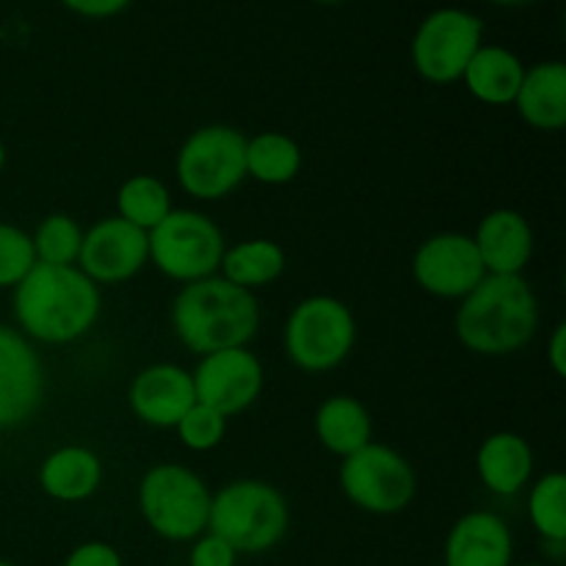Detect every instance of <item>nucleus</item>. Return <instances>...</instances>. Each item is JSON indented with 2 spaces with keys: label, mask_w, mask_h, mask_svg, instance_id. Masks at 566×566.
<instances>
[{
  "label": "nucleus",
  "mask_w": 566,
  "mask_h": 566,
  "mask_svg": "<svg viewBox=\"0 0 566 566\" xmlns=\"http://www.w3.org/2000/svg\"><path fill=\"white\" fill-rule=\"evenodd\" d=\"M291 525L287 501L265 481H232L210 497L208 531L221 536L232 551L265 553L280 545Z\"/></svg>",
  "instance_id": "20e7f679"
},
{
  "label": "nucleus",
  "mask_w": 566,
  "mask_h": 566,
  "mask_svg": "<svg viewBox=\"0 0 566 566\" xmlns=\"http://www.w3.org/2000/svg\"><path fill=\"white\" fill-rule=\"evenodd\" d=\"M191 379L197 403L232 418L247 412L263 392V363L247 346L224 348L205 354Z\"/></svg>",
  "instance_id": "9b49d317"
},
{
  "label": "nucleus",
  "mask_w": 566,
  "mask_h": 566,
  "mask_svg": "<svg viewBox=\"0 0 566 566\" xmlns=\"http://www.w3.org/2000/svg\"><path fill=\"white\" fill-rule=\"evenodd\" d=\"M525 66L512 50L497 44H481L470 59L462 81L468 92L479 103L486 105H514L520 86H523Z\"/></svg>",
  "instance_id": "412c9836"
},
{
  "label": "nucleus",
  "mask_w": 566,
  "mask_h": 566,
  "mask_svg": "<svg viewBox=\"0 0 566 566\" xmlns=\"http://www.w3.org/2000/svg\"><path fill=\"white\" fill-rule=\"evenodd\" d=\"M44 398L42 359L31 343L0 324V429H14L33 418Z\"/></svg>",
  "instance_id": "4468645a"
},
{
  "label": "nucleus",
  "mask_w": 566,
  "mask_h": 566,
  "mask_svg": "<svg viewBox=\"0 0 566 566\" xmlns=\"http://www.w3.org/2000/svg\"><path fill=\"white\" fill-rule=\"evenodd\" d=\"M357 340L354 315L340 298L310 296L293 307L285 324V352L296 368L326 374L352 354Z\"/></svg>",
  "instance_id": "423d86ee"
},
{
  "label": "nucleus",
  "mask_w": 566,
  "mask_h": 566,
  "mask_svg": "<svg viewBox=\"0 0 566 566\" xmlns=\"http://www.w3.org/2000/svg\"><path fill=\"white\" fill-rule=\"evenodd\" d=\"M36 265L33 241L25 230L0 221V287H17Z\"/></svg>",
  "instance_id": "c85d7f7f"
},
{
  "label": "nucleus",
  "mask_w": 566,
  "mask_h": 566,
  "mask_svg": "<svg viewBox=\"0 0 566 566\" xmlns=\"http://www.w3.org/2000/svg\"><path fill=\"white\" fill-rule=\"evenodd\" d=\"M193 403V379L180 365H149L130 385L133 415L155 429H175Z\"/></svg>",
  "instance_id": "2eb2a0df"
},
{
  "label": "nucleus",
  "mask_w": 566,
  "mask_h": 566,
  "mask_svg": "<svg viewBox=\"0 0 566 566\" xmlns=\"http://www.w3.org/2000/svg\"><path fill=\"white\" fill-rule=\"evenodd\" d=\"M0 566H14V564H9V562H0Z\"/></svg>",
  "instance_id": "4c0bfd02"
},
{
  "label": "nucleus",
  "mask_w": 566,
  "mask_h": 566,
  "mask_svg": "<svg viewBox=\"0 0 566 566\" xmlns=\"http://www.w3.org/2000/svg\"><path fill=\"white\" fill-rule=\"evenodd\" d=\"M457 337L481 357H506L528 346L539 326V304L523 274H486L457 310Z\"/></svg>",
  "instance_id": "f03ea898"
},
{
  "label": "nucleus",
  "mask_w": 566,
  "mask_h": 566,
  "mask_svg": "<svg viewBox=\"0 0 566 566\" xmlns=\"http://www.w3.org/2000/svg\"><path fill=\"white\" fill-rule=\"evenodd\" d=\"M302 171V147L285 133H260L247 138V177L265 186H285Z\"/></svg>",
  "instance_id": "b1692460"
},
{
  "label": "nucleus",
  "mask_w": 566,
  "mask_h": 566,
  "mask_svg": "<svg viewBox=\"0 0 566 566\" xmlns=\"http://www.w3.org/2000/svg\"><path fill=\"white\" fill-rule=\"evenodd\" d=\"M490 3H497V6H523V3H531V0H490Z\"/></svg>",
  "instance_id": "72a5a7b5"
},
{
  "label": "nucleus",
  "mask_w": 566,
  "mask_h": 566,
  "mask_svg": "<svg viewBox=\"0 0 566 566\" xmlns=\"http://www.w3.org/2000/svg\"><path fill=\"white\" fill-rule=\"evenodd\" d=\"M547 363H551L553 374L566 376V324H558L553 329L551 343H547Z\"/></svg>",
  "instance_id": "473e14b6"
},
{
  "label": "nucleus",
  "mask_w": 566,
  "mask_h": 566,
  "mask_svg": "<svg viewBox=\"0 0 566 566\" xmlns=\"http://www.w3.org/2000/svg\"><path fill=\"white\" fill-rule=\"evenodd\" d=\"M479 479L492 495L512 497L523 490L534 473V451L528 440H523L514 431H497L486 437L475 457Z\"/></svg>",
  "instance_id": "a211bd4d"
},
{
  "label": "nucleus",
  "mask_w": 566,
  "mask_h": 566,
  "mask_svg": "<svg viewBox=\"0 0 566 566\" xmlns=\"http://www.w3.org/2000/svg\"><path fill=\"white\" fill-rule=\"evenodd\" d=\"M75 14L88 17V20H108V17L122 14L130 6V0H61Z\"/></svg>",
  "instance_id": "2f4dec72"
},
{
  "label": "nucleus",
  "mask_w": 566,
  "mask_h": 566,
  "mask_svg": "<svg viewBox=\"0 0 566 566\" xmlns=\"http://www.w3.org/2000/svg\"><path fill=\"white\" fill-rule=\"evenodd\" d=\"M116 208H119V219L144 232L155 230L175 210L169 188L153 175H133L130 180L122 182L116 193Z\"/></svg>",
  "instance_id": "393cba45"
},
{
  "label": "nucleus",
  "mask_w": 566,
  "mask_h": 566,
  "mask_svg": "<svg viewBox=\"0 0 566 566\" xmlns=\"http://www.w3.org/2000/svg\"><path fill=\"white\" fill-rule=\"evenodd\" d=\"M238 553L232 551V545H227L221 536L205 531L202 536H197L188 553V566H235Z\"/></svg>",
  "instance_id": "c756f323"
},
{
  "label": "nucleus",
  "mask_w": 566,
  "mask_h": 566,
  "mask_svg": "<svg viewBox=\"0 0 566 566\" xmlns=\"http://www.w3.org/2000/svg\"><path fill=\"white\" fill-rule=\"evenodd\" d=\"M39 484L53 501L81 503L103 484V462L88 448H59L39 468Z\"/></svg>",
  "instance_id": "aec40b11"
},
{
  "label": "nucleus",
  "mask_w": 566,
  "mask_h": 566,
  "mask_svg": "<svg viewBox=\"0 0 566 566\" xmlns=\"http://www.w3.org/2000/svg\"><path fill=\"white\" fill-rule=\"evenodd\" d=\"M64 566H125V562L108 542H83L66 556Z\"/></svg>",
  "instance_id": "7c9ffc66"
},
{
  "label": "nucleus",
  "mask_w": 566,
  "mask_h": 566,
  "mask_svg": "<svg viewBox=\"0 0 566 566\" xmlns=\"http://www.w3.org/2000/svg\"><path fill=\"white\" fill-rule=\"evenodd\" d=\"M520 566H545V564H520Z\"/></svg>",
  "instance_id": "e433bc0d"
},
{
  "label": "nucleus",
  "mask_w": 566,
  "mask_h": 566,
  "mask_svg": "<svg viewBox=\"0 0 566 566\" xmlns=\"http://www.w3.org/2000/svg\"><path fill=\"white\" fill-rule=\"evenodd\" d=\"M340 486L348 501L368 514H398L415 501L418 475L392 448L368 442L340 464Z\"/></svg>",
  "instance_id": "1a4fd4ad"
},
{
  "label": "nucleus",
  "mask_w": 566,
  "mask_h": 566,
  "mask_svg": "<svg viewBox=\"0 0 566 566\" xmlns=\"http://www.w3.org/2000/svg\"><path fill=\"white\" fill-rule=\"evenodd\" d=\"M177 180L193 199H224L247 180V136L230 125H208L177 153Z\"/></svg>",
  "instance_id": "6e6552de"
},
{
  "label": "nucleus",
  "mask_w": 566,
  "mask_h": 566,
  "mask_svg": "<svg viewBox=\"0 0 566 566\" xmlns=\"http://www.w3.org/2000/svg\"><path fill=\"white\" fill-rule=\"evenodd\" d=\"M315 434L326 451L346 459L368 446L374 423L363 401L352 396H332L315 412Z\"/></svg>",
  "instance_id": "4be33fe9"
},
{
  "label": "nucleus",
  "mask_w": 566,
  "mask_h": 566,
  "mask_svg": "<svg viewBox=\"0 0 566 566\" xmlns=\"http://www.w3.org/2000/svg\"><path fill=\"white\" fill-rule=\"evenodd\" d=\"M514 105L536 130H562L566 125V66L562 61H542L525 70Z\"/></svg>",
  "instance_id": "6ab92c4d"
},
{
  "label": "nucleus",
  "mask_w": 566,
  "mask_h": 566,
  "mask_svg": "<svg viewBox=\"0 0 566 566\" xmlns=\"http://www.w3.org/2000/svg\"><path fill=\"white\" fill-rule=\"evenodd\" d=\"M479 258L484 263L486 274L514 276L523 274L534 254V232L523 213L509 208H497L481 219L479 230L473 235Z\"/></svg>",
  "instance_id": "dca6fc26"
},
{
  "label": "nucleus",
  "mask_w": 566,
  "mask_h": 566,
  "mask_svg": "<svg viewBox=\"0 0 566 566\" xmlns=\"http://www.w3.org/2000/svg\"><path fill=\"white\" fill-rule=\"evenodd\" d=\"M36 263L44 265H77L83 247V230L72 216L53 213L36 227L31 235Z\"/></svg>",
  "instance_id": "bb28decb"
},
{
  "label": "nucleus",
  "mask_w": 566,
  "mask_h": 566,
  "mask_svg": "<svg viewBox=\"0 0 566 566\" xmlns=\"http://www.w3.org/2000/svg\"><path fill=\"white\" fill-rule=\"evenodd\" d=\"M210 490L182 464H155L138 486L142 517L160 539L193 542L208 531Z\"/></svg>",
  "instance_id": "39448f33"
},
{
  "label": "nucleus",
  "mask_w": 566,
  "mask_h": 566,
  "mask_svg": "<svg viewBox=\"0 0 566 566\" xmlns=\"http://www.w3.org/2000/svg\"><path fill=\"white\" fill-rule=\"evenodd\" d=\"M415 282L437 298L462 302L486 276L473 238L462 232H440L420 243L412 260Z\"/></svg>",
  "instance_id": "f8f14e48"
},
{
  "label": "nucleus",
  "mask_w": 566,
  "mask_h": 566,
  "mask_svg": "<svg viewBox=\"0 0 566 566\" xmlns=\"http://www.w3.org/2000/svg\"><path fill=\"white\" fill-rule=\"evenodd\" d=\"M103 298L77 265L36 263L14 287V318L28 337L64 346L86 335L99 318Z\"/></svg>",
  "instance_id": "f257e3e1"
},
{
  "label": "nucleus",
  "mask_w": 566,
  "mask_h": 566,
  "mask_svg": "<svg viewBox=\"0 0 566 566\" xmlns=\"http://www.w3.org/2000/svg\"><path fill=\"white\" fill-rule=\"evenodd\" d=\"M219 269L224 271V280L232 285L243 287V291H258V287L280 280L285 271V252L280 243L269 241V238H249L232 249H224Z\"/></svg>",
  "instance_id": "5701e85b"
},
{
  "label": "nucleus",
  "mask_w": 566,
  "mask_h": 566,
  "mask_svg": "<svg viewBox=\"0 0 566 566\" xmlns=\"http://www.w3.org/2000/svg\"><path fill=\"white\" fill-rule=\"evenodd\" d=\"M149 263V238L138 227L127 224L119 216L97 221L83 232L77 269L94 285H116L136 276Z\"/></svg>",
  "instance_id": "ddd939ff"
},
{
  "label": "nucleus",
  "mask_w": 566,
  "mask_h": 566,
  "mask_svg": "<svg viewBox=\"0 0 566 566\" xmlns=\"http://www.w3.org/2000/svg\"><path fill=\"white\" fill-rule=\"evenodd\" d=\"M512 531L492 512L464 514L446 539V566H512Z\"/></svg>",
  "instance_id": "f3484780"
},
{
  "label": "nucleus",
  "mask_w": 566,
  "mask_h": 566,
  "mask_svg": "<svg viewBox=\"0 0 566 566\" xmlns=\"http://www.w3.org/2000/svg\"><path fill=\"white\" fill-rule=\"evenodd\" d=\"M315 3H326V6H332V3H340V0H315Z\"/></svg>",
  "instance_id": "c9c22d12"
},
{
  "label": "nucleus",
  "mask_w": 566,
  "mask_h": 566,
  "mask_svg": "<svg viewBox=\"0 0 566 566\" xmlns=\"http://www.w3.org/2000/svg\"><path fill=\"white\" fill-rule=\"evenodd\" d=\"M528 520L536 534L551 545L566 542V475L547 473L531 486Z\"/></svg>",
  "instance_id": "a878e982"
},
{
  "label": "nucleus",
  "mask_w": 566,
  "mask_h": 566,
  "mask_svg": "<svg viewBox=\"0 0 566 566\" xmlns=\"http://www.w3.org/2000/svg\"><path fill=\"white\" fill-rule=\"evenodd\" d=\"M484 22L462 9H437L420 22L412 39V64L429 83L462 81L470 59L481 48Z\"/></svg>",
  "instance_id": "9d476101"
},
{
  "label": "nucleus",
  "mask_w": 566,
  "mask_h": 566,
  "mask_svg": "<svg viewBox=\"0 0 566 566\" xmlns=\"http://www.w3.org/2000/svg\"><path fill=\"white\" fill-rule=\"evenodd\" d=\"M175 431L188 451H213V448L224 440L227 418L216 412V409L205 407V403H193V407L182 415L180 423L175 426Z\"/></svg>",
  "instance_id": "cd10ccee"
},
{
  "label": "nucleus",
  "mask_w": 566,
  "mask_h": 566,
  "mask_svg": "<svg viewBox=\"0 0 566 566\" xmlns=\"http://www.w3.org/2000/svg\"><path fill=\"white\" fill-rule=\"evenodd\" d=\"M147 238L149 263L186 285L216 276L227 249L219 224L197 210H171Z\"/></svg>",
  "instance_id": "0eeeda50"
},
{
  "label": "nucleus",
  "mask_w": 566,
  "mask_h": 566,
  "mask_svg": "<svg viewBox=\"0 0 566 566\" xmlns=\"http://www.w3.org/2000/svg\"><path fill=\"white\" fill-rule=\"evenodd\" d=\"M175 335L193 354L241 348L258 335L260 304L252 291L232 285L224 276L188 282L171 302Z\"/></svg>",
  "instance_id": "7ed1b4c3"
},
{
  "label": "nucleus",
  "mask_w": 566,
  "mask_h": 566,
  "mask_svg": "<svg viewBox=\"0 0 566 566\" xmlns=\"http://www.w3.org/2000/svg\"><path fill=\"white\" fill-rule=\"evenodd\" d=\"M3 166H6V147L3 142H0V171H3Z\"/></svg>",
  "instance_id": "f704fd0d"
}]
</instances>
